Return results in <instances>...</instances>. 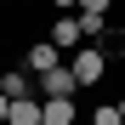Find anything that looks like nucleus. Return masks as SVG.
Instances as JSON below:
<instances>
[{
	"label": "nucleus",
	"mask_w": 125,
	"mask_h": 125,
	"mask_svg": "<svg viewBox=\"0 0 125 125\" xmlns=\"http://www.w3.org/2000/svg\"><path fill=\"white\" fill-rule=\"evenodd\" d=\"M40 125H80L74 97H40Z\"/></svg>",
	"instance_id": "nucleus-4"
},
{
	"label": "nucleus",
	"mask_w": 125,
	"mask_h": 125,
	"mask_svg": "<svg viewBox=\"0 0 125 125\" xmlns=\"http://www.w3.org/2000/svg\"><path fill=\"white\" fill-rule=\"evenodd\" d=\"M46 40H51L57 51H80V46H85V34H80V17H74V11H62L57 23L46 29Z\"/></svg>",
	"instance_id": "nucleus-3"
},
{
	"label": "nucleus",
	"mask_w": 125,
	"mask_h": 125,
	"mask_svg": "<svg viewBox=\"0 0 125 125\" xmlns=\"http://www.w3.org/2000/svg\"><path fill=\"white\" fill-rule=\"evenodd\" d=\"M108 6H114V0H80L74 11H102V17H108Z\"/></svg>",
	"instance_id": "nucleus-11"
},
{
	"label": "nucleus",
	"mask_w": 125,
	"mask_h": 125,
	"mask_svg": "<svg viewBox=\"0 0 125 125\" xmlns=\"http://www.w3.org/2000/svg\"><path fill=\"white\" fill-rule=\"evenodd\" d=\"M0 91H6V102H17V97H40L29 68H6V74H0Z\"/></svg>",
	"instance_id": "nucleus-6"
},
{
	"label": "nucleus",
	"mask_w": 125,
	"mask_h": 125,
	"mask_svg": "<svg viewBox=\"0 0 125 125\" xmlns=\"http://www.w3.org/2000/svg\"><path fill=\"white\" fill-rule=\"evenodd\" d=\"M68 68H74V80H80V91H91V85H102V74H108V57H102L97 46H80V51L68 57Z\"/></svg>",
	"instance_id": "nucleus-1"
},
{
	"label": "nucleus",
	"mask_w": 125,
	"mask_h": 125,
	"mask_svg": "<svg viewBox=\"0 0 125 125\" xmlns=\"http://www.w3.org/2000/svg\"><path fill=\"white\" fill-rule=\"evenodd\" d=\"M34 85H40V97H80V80H74L68 62H57V68H51V74H40Z\"/></svg>",
	"instance_id": "nucleus-2"
},
{
	"label": "nucleus",
	"mask_w": 125,
	"mask_h": 125,
	"mask_svg": "<svg viewBox=\"0 0 125 125\" xmlns=\"http://www.w3.org/2000/svg\"><path fill=\"white\" fill-rule=\"evenodd\" d=\"M57 62H62V51L51 46V40H34V46H29V57H23V68H29L34 80H40V74H51Z\"/></svg>",
	"instance_id": "nucleus-5"
},
{
	"label": "nucleus",
	"mask_w": 125,
	"mask_h": 125,
	"mask_svg": "<svg viewBox=\"0 0 125 125\" xmlns=\"http://www.w3.org/2000/svg\"><path fill=\"white\" fill-rule=\"evenodd\" d=\"M91 125H125V119H119L114 102H102V108H91Z\"/></svg>",
	"instance_id": "nucleus-10"
},
{
	"label": "nucleus",
	"mask_w": 125,
	"mask_h": 125,
	"mask_svg": "<svg viewBox=\"0 0 125 125\" xmlns=\"http://www.w3.org/2000/svg\"><path fill=\"white\" fill-rule=\"evenodd\" d=\"M6 125H40V97H17L6 108Z\"/></svg>",
	"instance_id": "nucleus-7"
},
{
	"label": "nucleus",
	"mask_w": 125,
	"mask_h": 125,
	"mask_svg": "<svg viewBox=\"0 0 125 125\" xmlns=\"http://www.w3.org/2000/svg\"><path fill=\"white\" fill-rule=\"evenodd\" d=\"M6 108H11V102H6V91H0V125H6Z\"/></svg>",
	"instance_id": "nucleus-13"
},
{
	"label": "nucleus",
	"mask_w": 125,
	"mask_h": 125,
	"mask_svg": "<svg viewBox=\"0 0 125 125\" xmlns=\"http://www.w3.org/2000/svg\"><path fill=\"white\" fill-rule=\"evenodd\" d=\"M97 51H102V57H125V29L108 23V29H102V40H97Z\"/></svg>",
	"instance_id": "nucleus-9"
},
{
	"label": "nucleus",
	"mask_w": 125,
	"mask_h": 125,
	"mask_svg": "<svg viewBox=\"0 0 125 125\" xmlns=\"http://www.w3.org/2000/svg\"><path fill=\"white\" fill-rule=\"evenodd\" d=\"M51 6H57V11H74V6H80V0H51Z\"/></svg>",
	"instance_id": "nucleus-12"
},
{
	"label": "nucleus",
	"mask_w": 125,
	"mask_h": 125,
	"mask_svg": "<svg viewBox=\"0 0 125 125\" xmlns=\"http://www.w3.org/2000/svg\"><path fill=\"white\" fill-rule=\"evenodd\" d=\"M114 108H119V119H125V97H119V102H114Z\"/></svg>",
	"instance_id": "nucleus-14"
},
{
	"label": "nucleus",
	"mask_w": 125,
	"mask_h": 125,
	"mask_svg": "<svg viewBox=\"0 0 125 125\" xmlns=\"http://www.w3.org/2000/svg\"><path fill=\"white\" fill-rule=\"evenodd\" d=\"M80 17V34H85V46H97V40H102V29H108V17H102V11H74Z\"/></svg>",
	"instance_id": "nucleus-8"
}]
</instances>
